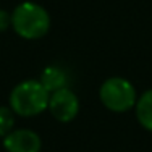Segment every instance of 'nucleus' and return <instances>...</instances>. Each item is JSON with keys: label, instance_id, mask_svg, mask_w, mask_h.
Instances as JSON below:
<instances>
[{"label": "nucleus", "instance_id": "0eeeda50", "mask_svg": "<svg viewBox=\"0 0 152 152\" xmlns=\"http://www.w3.org/2000/svg\"><path fill=\"white\" fill-rule=\"evenodd\" d=\"M136 117L147 131H152V89L136 100Z\"/></svg>", "mask_w": 152, "mask_h": 152}, {"label": "nucleus", "instance_id": "20e7f679", "mask_svg": "<svg viewBox=\"0 0 152 152\" xmlns=\"http://www.w3.org/2000/svg\"><path fill=\"white\" fill-rule=\"evenodd\" d=\"M49 108L58 121H71L78 115L79 100L71 89L63 88L50 94Z\"/></svg>", "mask_w": 152, "mask_h": 152}, {"label": "nucleus", "instance_id": "f257e3e1", "mask_svg": "<svg viewBox=\"0 0 152 152\" xmlns=\"http://www.w3.org/2000/svg\"><path fill=\"white\" fill-rule=\"evenodd\" d=\"M50 94L36 79H28L16 86L10 94V105L16 115L34 117L49 107Z\"/></svg>", "mask_w": 152, "mask_h": 152}, {"label": "nucleus", "instance_id": "f03ea898", "mask_svg": "<svg viewBox=\"0 0 152 152\" xmlns=\"http://www.w3.org/2000/svg\"><path fill=\"white\" fill-rule=\"evenodd\" d=\"M12 26L24 39H39L50 28V16L44 7L32 2L18 5L12 13Z\"/></svg>", "mask_w": 152, "mask_h": 152}, {"label": "nucleus", "instance_id": "39448f33", "mask_svg": "<svg viewBox=\"0 0 152 152\" xmlns=\"http://www.w3.org/2000/svg\"><path fill=\"white\" fill-rule=\"evenodd\" d=\"M7 152H39L41 137L31 129H13L3 137Z\"/></svg>", "mask_w": 152, "mask_h": 152}, {"label": "nucleus", "instance_id": "423d86ee", "mask_svg": "<svg viewBox=\"0 0 152 152\" xmlns=\"http://www.w3.org/2000/svg\"><path fill=\"white\" fill-rule=\"evenodd\" d=\"M66 81H68L66 73L58 66H47L45 70L42 71L41 79H39V83L44 86L45 91L49 94L58 91V89L66 88Z\"/></svg>", "mask_w": 152, "mask_h": 152}, {"label": "nucleus", "instance_id": "7ed1b4c3", "mask_svg": "<svg viewBox=\"0 0 152 152\" xmlns=\"http://www.w3.org/2000/svg\"><path fill=\"white\" fill-rule=\"evenodd\" d=\"M100 100L112 112H126L136 105V89L125 78H110L100 86Z\"/></svg>", "mask_w": 152, "mask_h": 152}, {"label": "nucleus", "instance_id": "6e6552de", "mask_svg": "<svg viewBox=\"0 0 152 152\" xmlns=\"http://www.w3.org/2000/svg\"><path fill=\"white\" fill-rule=\"evenodd\" d=\"M15 112L8 107H0V136L5 137L8 133L13 131V125H15V118H13Z\"/></svg>", "mask_w": 152, "mask_h": 152}, {"label": "nucleus", "instance_id": "1a4fd4ad", "mask_svg": "<svg viewBox=\"0 0 152 152\" xmlns=\"http://www.w3.org/2000/svg\"><path fill=\"white\" fill-rule=\"evenodd\" d=\"M10 24H12V15L7 10L0 8V31H5Z\"/></svg>", "mask_w": 152, "mask_h": 152}]
</instances>
